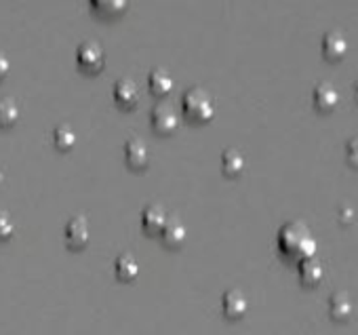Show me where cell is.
I'll list each match as a JSON object with an SVG mask.
<instances>
[{
	"label": "cell",
	"mask_w": 358,
	"mask_h": 335,
	"mask_svg": "<svg viewBox=\"0 0 358 335\" xmlns=\"http://www.w3.org/2000/svg\"><path fill=\"white\" fill-rule=\"evenodd\" d=\"M352 297L345 291H337L329 299V314L333 320H348L352 316Z\"/></svg>",
	"instance_id": "5bb4252c"
},
{
	"label": "cell",
	"mask_w": 358,
	"mask_h": 335,
	"mask_svg": "<svg viewBox=\"0 0 358 335\" xmlns=\"http://www.w3.org/2000/svg\"><path fill=\"white\" fill-rule=\"evenodd\" d=\"M182 108H184V114L192 122H209L215 116V101H213L211 93L205 91L203 87L188 89L184 93Z\"/></svg>",
	"instance_id": "7a4b0ae2"
},
{
	"label": "cell",
	"mask_w": 358,
	"mask_h": 335,
	"mask_svg": "<svg viewBox=\"0 0 358 335\" xmlns=\"http://www.w3.org/2000/svg\"><path fill=\"white\" fill-rule=\"evenodd\" d=\"M173 87H175V80H173V76H171L166 70L154 68V70L150 72V76H148V89H150L152 95H156V97H166V95L173 91Z\"/></svg>",
	"instance_id": "7c38bea8"
},
{
	"label": "cell",
	"mask_w": 358,
	"mask_h": 335,
	"mask_svg": "<svg viewBox=\"0 0 358 335\" xmlns=\"http://www.w3.org/2000/svg\"><path fill=\"white\" fill-rule=\"evenodd\" d=\"M247 308H249V304H247V297H245L243 291L230 289V291L224 293V297H222V310H224V314L228 318H232V320L243 318L245 312H247Z\"/></svg>",
	"instance_id": "8fae6325"
},
{
	"label": "cell",
	"mask_w": 358,
	"mask_h": 335,
	"mask_svg": "<svg viewBox=\"0 0 358 335\" xmlns=\"http://www.w3.org/2000/svg\"><path fill=\"white\" fill-rule=\"evenodd\" d=\"M127 3L124 0H93L91 9L101 15V17H118L127 11Z\"/></svg>",
	"instance_id": "ac0fdd59"
},
{
	"label": "cell",
	"mask_w": 358,
	"mask_h": 335,
	"mask_svg": "<svg viewBox=\"0 0 358 335\" xmlns=\"http://www.w3.org/2000/svg\"><path fill=\"white\" fill-rule=\"evenodd\" d=\"M124 162L133 171H141L150 164V150L141 137H129L124 141Z\"/></svg>",
	"instance_id": "5b68a950"
},
{
	"label": "cell",
	"mask_w": 358,
	"mask_h": 335,
	"mask_svg": "<svg viewBox=\"0 0 358 335\" xmlns=\"http://www.w3.org/2000/svg\"><path fill=\"white\" fill-rule=\"evenodd\" d=\"M15 234V222L9 211L0 209V241H9Z\"/></svg>",
	"instance_id": "44dd1931"
},
{
	"label": "cell",
	"mask_w": 358,
	"mask_h": 335,
	"mask_svg": "<svg viewBox=\"0 0 358 335\" xmlns=\"http://www.w3.org/2000/svg\"><path fill=\"white\" fill-rule=\"evenodd\" d=\"M114 272H116V276H118L120 280L131 283V280H135L137 274H139V262H137L131 253H122V255H118L116 262H114Z\"/></svg>",
	"instance_id": "9a60e30c"
},
{
	"label": "cell",
	"mask_w": 358,
	"mask_h": 335,
	"mask_svg": "<svg viewBox=\"0 0 358 335\" xmlns=\"http://www.w3.org/2000/svg\"><path fill=\"white\" fill-rule=\"evenodd\" d=\"M348 51V43L343 38V34L339 32H327L322 38V55L331 62H337L345 55Z\"/></svg>",
	"instance_id": "4fadbf2b"
},
{
	"label": "cell",
	"mask_w": 358,
	"mask_h": 335,
	"mask_svg": "<svg viewBox=\"0 0 358 335\" xmlns=\"http://www.w3.org/2000/svg\"><path fill=\"white\" fill-rule=\"evenodd\" d=\"M76 64L80 70L89 74H97L106 66V53L103 47L95 41H87L76 49Z\"/></svg>",
	"instance_id": "3957f363"
},
{
	"label": "cell",
	"mask_w": 358,
	"mask_h": 335,
	"mask_svg": "<svg viewBox=\"0 0 358 335\" xmlns=\"http://www.w3.org/2000/svg\"><path fill=\"white\" fill-rule=\"evenodd\" d=\"M152 127L160 133V135H171L177 131L179 127V114L175 112V108L171 104H158L152 110Z\"/></svg>",
	"instance_id": "8992f818"
},
{
	"label": "cell",
	"mask_w": 358,
	"mask_h": 335,
	"mask_svg": "<svg viewBox=\"0 0 358 335\" xmlns=\"http://www.w3.org/2000/svg\"><path fill=\"white\" fill-rule=\"evenodd\" d=\"M354 97H356V101H358V83L354 85Z\"/></svg>",
	"instance_id": "cb8c5ba5"
},
{
	"label": "cell",
	"mask_w": 358,
	"mask_h": 335,
	"mask_svg": "<svg viewBox=\"0 0 358 335\" xmlns=\"http://www.w3.org/2000/svg\"><path fill=\"white\" fill-rule=\"evenodd\" d=\"M91 241V226L85 215H76L66 224V243L70 249H85Z\"/></svg>",
	"instance_id": "277c9868"
},
{
	"label": "cell",
	"mask_w": 358,
	"mask_h": 335,
	"mask_svg": "<svg viewBox=\"0 0 358 335\" xmlns=\"http://www.w3.org/2000/svg\"><path fill=\"white\" fill-rule=\"evenodd\" d=\"M339 101V95H337V89L329 83H318L314 87V93H312V104L314 108L320 112V114H327L331 112Z\"/></svg>",
	"instance_id": "9c48e42d"
},
{
	"label": "cell",
	"mask_w": 358,
	"mask_h": 335,
	"mask_svg": "<svg viewBox=\"0 0 358 335\" xmlns=\"http://www.w3.org/2000/svg\"><path fill=\"white\" fill-rule=\"evenodd\" d=\"M53 143H55V148H57V150H62V152H70V150L76 145V133H74V129H72L68 122L57 124V127H55V131H53Z\"/></svg>",
	"instance_id": "d6986e66"
},
{
	"label": "cell",
	"mask_w": 358,
	"mask_h": 335,
	"mask_svg": "<svg viewBox=\"0 0 358 335\" xmlns=\"http://www.w3.org/2000/svg\"><path fill=\"white\" fill-rule=\"evenodd\" d=\"M9 70H11V64H9L7 55L0 53V80H5V78H7Z\"/></svg>",
	"instance_id": "603a6c76"
},
{
	"label": "cell",
	"mask_w": 358,
	"mask_h": 335,
	"mask_svg": "<svg viewBox=\"0 0 358 335\" xmlns=\"http://www.w3.org/2000/svg\"><path fill=\"white\" fill-rule=\"evenodd\" d=\"M222 169L226 176L234 178V176H241L243 169H245V156L234 150V148H228L224 154H222Z\"/></svg>",
	"instance_id": "e0dca14e"
},
{
	"label": "cell",
	"mask_w": 358,
	"mask_h": 335,
	"mask_svg": "<svg viewBox=\"0 0 358 335\" xmlns=\"http://www.w3.org/2000/svg\"><path fill=\"white\" fill-rule=\"evenodd\" d=\"M112 95H114L116 106L129 110V108H133L139 101V87L131 78H120V80H116Z\"/></svg>",
	"instance_id": "ba28073f"
},
{
	"label": "cell",
	"mask_w": 358,
	"mask_h": 335,
	"mask_svg": "<svg viewBox=\"0 0 358 335\" xmlns=\"http://www.w3.org/2000/svg\"><path fill=\"white\" fill-rule=\"evenodd\" d=\"M160 238H162V243L166 247L179 249L186 243V238H188V228H186V224L182 220L171 218V220H166L164 228L160 230Z\"/></svg>",
	"instance_id": "52a82bcc"
},
{
	"label": "cell",
	"mask_w": 358,
	"mask_h": 335,
	"mask_svg": "<svg viewBox=\"0 0 358 335\" xmlns=\"http://www.w3.org/2000/svg\"><path fill=\"white\" fill-rule=\"evenodd\" d=\"M314 241L310 236V230L301 222H289L278 232V249L285 257L303 262L312 257L314 253Z\"/></svg>",
	"instance_id": "6da1fadb"
},
{
	"label": "cell",
	"mask_w": 358,
	"mask_h": 335,
	"mask_svg": "<svg viewBox=\"0 0 358 335\" xmlns=\"http://www.w3.org/2000/svg\"><path fill=\"white\" fill-rule=\"evenodd\" d=\"M345 158H348V162L354 166V169H358V137H352L345 143Z\"/></svg>",
	"instance_id": "7402d4cb"
},
{
	"label": "cell",
	"mask_w": 358,
	"mask_h": 335,
	"mask_svg": "<svg viewBox=\"0 0 358 335\" xmlns=\"http://www.w3.org/2000/svg\"><path fill=\"white\" fill-rule=\"evenodd\" d=\"M299 278L306 287H316L322 280V266L318 259L308 257L303 262H299Z\"/></svg>",
	"instance_id": "2e32d148"
},
{
	"label": "cell",
	"mask_w": 358,
	"mask_h": 335,
	"mask_svg": "<svg viewBox=\"0 0 358 335\" xmlns=\"http://www.w3.org/2000/svg\"><path fill=\"white\" fill-rule=\"evenodd\" d=\"M17 120H20V106L9 97H0V127H13Z\"/></svg>",
	"instance_id": "ffe728a7"
},
{
	"label": "cell",
	"mask_w": 358,
	"mask_h": 335,
	"mask_svg": "<svg viewBox=\"0 0 358 335\" xmlns=\"http://www.w3.org/2000/svg\"><path fill=\"white\" fill-rule=\"evenodd\" d=\"M166 220H169V215H166V211H164L162 205L152 203V205H148L141 211V228L148 234H160V230L164 228Z\"/></svg>",
	"instance_id": "30bf717a"
}]
</instances>
